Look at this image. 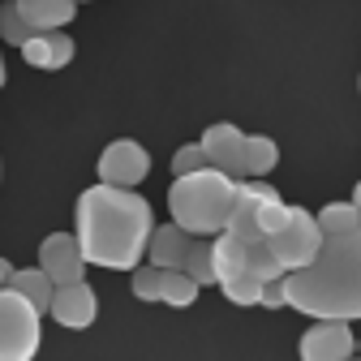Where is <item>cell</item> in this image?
<instances>
[{"mask_svg": "<svg viewBox=\"0 0 361 361\" xmlns=\"http://www.w3.org/2000/svg\"><path fill=\"white\" fill-rule=\"evenodd\" d=\"M18 52H22V61H26L30 69H52V73H56V69H65V65L73 61L78 48H73V39H69L65 30H35Z\"/></svg>", "mask_w": 361, "mask_h": 361, "instance_id": "12", "label": "cell"}, {"mask_svg": "<svg viewBox=\"0 0 361 361\" xmlns=\"http://www.w3.org/2000/svg\"><path fill=\"white\" fill-rule=\"evenodd\" d=\"M48 314H52L61 327H69V331H86L90 323L99 319V297H95V288H90L86 280L56 284V288H52V305H48Z\"/></svg>", "mask_w": 361, "mask_h": 361, "instance_id": "11", "label": "cell"}, {"mask_svg": "<svg viewBox=\"0 0 361 361\" xmlns=\"http://www.w3.org/2000/svg\"><path fill=\"white\" fill-rule=\"evenodd\" d=\"M198 168H211L202 142H185V147L172 155V176H185V172H198Z\"/></svg>", "mask_w": 361, "mask_h": 361, "instance_id": "24", "label": "cell"}, {"mask_svg": "<svg viewBox=\"0 0 361 361\" xmlns=\"http://www.w3.org/2000/svg\"><path fill=\"white\" fill-rule=\"evenodd\" d=\"M262 284H267V280L237 276V280H224V284H219V293L228 297L233 305H258V297H262Z\"/></svg>", "mask_w": 361, "mask_h": 361, "instance_id": "23", "label": "cell"}, {"mask_svg": "<svg viewBox=\"0 0 361 361\" xmlns=\"http://www.w3.org/2000/svg\"><path fill=\"white\" fill-rule=\"evenodd\" d=\"M0 5H5V0H0Z\"/></svg>", "mask_w": 361, "mask_h": 361, "instance_id": "31", "label": "cell"}, {"mask_svg": "<svg viewBox=\"0 0 361 361\" xmlns=\"http://www.w3.org/2000/svg\"><path fill=\"white\" fill-rule=\"evenodd\" d=\"M301 361H348L357 353V336L344 319H314L297 340Z\"/></svg>", "mask_w": 361, "mask_h": 361, "instance_id": "8", "label": "cell"}, {"mask_svg": "<svg viewBox=\"0 0 361 361\" xmlns=\"http://www.w3.org/2000/svg\"><path fill=\"white\" fill-rule=\"evenodd\" d=\"M43 344V314L13 288H0V361H35Z\"/></svg>", "mask_w": 361, "mask_h": 361, "instance_id": "5", "label": "cell"}, {"mask_svg": "<svg viewBox=\"0 0 361 361\" xmlns=\"http://www.w3.org/2000/svg\"><path fill=\"white\" fill-rule=\"evenodd\" d=\"M78 219V245L86 267H108V271H133L147 258V241L155 228V211L138 190H121V185H86L73 202Z\"/></svg>", "mask_w": 361, "mask_h": 361, "instance_id": "1", "label": "cell"}, {"mask_svg": "<svg viewBox=\"0 0 361 361\" xmlns=\"http://www.w3.org/2000/svg\"><path fill=\"white\" fill-rule=\"evenodd\" d=\"M258 305H267V310H284V305H288V297H284V276H276V280H267V284H262Z\"/></svg>", "mask_w": 361, "mask_h": 361, "instance_id": "25", "label": "cell"}, {"mask_svg": "<svg viewBox=\"0 0 361 361\" xmlns=\"http://www.w3.org/2000/svg\"><path fill=\"white\" fill-rule=\"evenodd\" d=\"M211 254H215V284L237 280V276H250V280L284 276V267H280L276 254H271L267 237L245 241V237H233V233H215L211 237Z\"/></svg>", "mask_w": 361, "mask_h": 361, "instance_id": "4", "label": "cell"}, {"mask_svg": "<svg viewBox=\"0 0 361 361\" xmlns=\"http://www.w3.org/2000/svg\"><path fill=\"white\" fill-rule=\"evenodd\" d=\"M233 198H237V180L215 172V168L185 172V176H176L168 185L172 224H180L190 237H215L224 224H228Z\"/></svg>", "mask_w": 361, "mask_h": 361, "instance_id": "3", "label": "cell"}, {"mask_svg": "<svg viewBox=\"0 0 361 361\" xmlns=\"http://www.w3.org/2000/svg\"><path fill=\"white\" fill-rule=\"evenodd\" d=\"M180 271L198 284V288H207V284H215V254H211V237H194L190 241V254H185V262H180Z\"/></svg>", "mask_w": 361, "mask_h": 361, "instance_id": "17", "label": "cell"}, {"mask_svg": "<svg viewBox=\"0 0 361 361\" xmlns=\"http://www.w3.org/2000/svg\"><path fill=\"white\" fill-rule=\"evenodd\" d=\"M357 353H361V340H357Z\"/></svg>", "mask_w": 361, "mask_h": 361, "instance_id": "30", "label": "cell"}, {"mask_svg": "<svg viewBox=\"0 0 361 361\" xmlns=\"http://www.w3.org/2000/svg\"><path fill=\"white\" fill-rule=\"evenodd\" d=\"M190 233L185 228H180V224H155V228H151V241H147V258H151V267H180V262H185V254H190Z\"/></svg>", "mask_w": 361, "mask_h": 361, "instance_id": "13", "label": "cell"}, {"mask_svg": "<svg viewBox=\"0 0 361 361\" xmlns=\"http://www.w3.org/2000/svg\"><path fill=\"white\" fill-rule=\"evenodd\" d=\"M0 288H5V271H0Z\"/></svg>", "mask_w": 361, "mask_h": 361, "instance_id": "29", "label": "cell"}, {"mask_svg": "<svg viewBox=\"0 0 361 361\" xmlns=\"http://www.w3.org/2000/svg\"><path fill=\"white\" fill-rule=\"evenodd\" d=\"M39 271L48 276L52 284H73L86 280V258L73 233H48L39 241Z\"/></svg>", "mask_w": 361, "mask_h": 361, "instance_id": "10", "label": "cell"}, {"mask_svg": "<svg viewBox=\"0 0 361 361\" xmlns=\"http://www.w3.org/2000/svg\"><path fill=\"white\" fill-rule=\"evenodd\" d=\"M151 176V151L133 138H116L104 147L99 155V180L104 185H121V190H138Z\"/></svg>", "mask_w": 361, "mask_h": 361, "instance_id": "7", "label": "cell"}, {"mask_svg": "<svg viewBox=\"0 0 361 361\" xmlns=\"http://www.w3.org/2000/svg\"><path fill=\"white\" fill-rule=\"evenodd\" d=\"M280 164V142L267 133H245V176H271Z\"/></svg>", "mask_w": 361, "mask_h": 361, "instance_id": "16", "label": "cell"}, {"mask_svg": "<svg viewBox=\"0 0 361 361\" xmlns=\"http://www.w3.org/2000/svg\"><path fill=\"white\" fill-rule=\"evenodd\" d=\"M348 361H361V353H353V357H348Z\"/></svg>", "mask_w": 361, "mask_h": 361, "instance_id": "28", "label": "cell"}, {"mask_svg": "<svg viewBox=\"0 0 361 361\" xmlns=\"http://www.w3.org/2000/svg\"><path fill=\"white\" fill-rule=\"evenodd\" d=\"M314 224H319V233H323V237H340V233L361 228V215H357L353 202H327L319 215H314Z\"/></svg>", "mask_w": 361, "mask_h": 361, "instance_id": "19", "label": "cell"}, {"mask_svg": "<svg viewBox=\"0 0 361 361\" xmlns=\"http://www.w3.org/2000/svg\"><path fill=\"white\" fill-rule=\"evenodd\" d=\"M254 224H258V233L262 237H276L284 224H288V202L284 198H271V202H258L254 211Z\"/></svg>", "mask_w": 361, "mask_h": 361, "instance_id": "21", "label": "cell"}, {"mask_svg": "<svg viewBox=\"0 0 361 361\" xmlns=\"http://www.w3.org/2000/svg\"><path fill=\"white\" fill-rule=\"evenodd\" d=\"M30 30H65L78 18V0H13Z\"/></svg>", "mask_w": 361, "mask_h": 361, "instance_id": "14", "label": "cell"}, {"mask_svg": "<svg viewBox=\"0 0 361 361\" xmlns=\"http://www.w3.org/2000/svg\"><path fill=\"white\" fill-rule=\"evenodd\" d=\"M5 288L22 293L39 314H48V305H52V288H56V284L43 276L39 267H13V271H9V280H5Z\"/></svg>", "mask_w": 361, "mask_h": 361, "instance_id": "15", "label": "cell"}, {"mask_svg": "<svg viewBox=\"0 0 361 361\" xmlns=\"http://www.w3.org/2000/svg\"><path fill=\"white\" fill-rule=\"evenodd\" d=\"M284 297L310 319H361V228L323 237L301 271H284Z\"/></svg>", "mask_w": 361, "mask_h": 361, "instance_id": "2", "label": "cell"}, {"mask_svg": "<svg viewBox=\"0 0 361 361\" xmlns=\"http://www.w3.org/2000/svg\"><path fill=\"white\" fill-rule=\"evenodd\" d=\"M0 86H5V56H0Z\"/></svg>", "mask_w": 361, "mask_h": 361, "instance_id": "27", "label": "cell"}, {"mask_svg": "<svg viewBox=\"0 0 361 361\" xmlns=\"http://www.w3.org/2000/svg\"><path fill=\"white\" fill-rule=\"evenodd\" d=\"M30 35H35V30L22 22V13L13 9V0H5V5H0V43H13V48H22Z\"/></svg>", "mask_w": 361, "mask_h": 361, "instance_id": "22", "label": "cell"}, {"mask_svg": "<svg viewBox=\"0 0 361 361\" xmlns=\"http://www.w3.org/2000/svg\"><path fill=\"white\" fill-rule=\"evenodd\" d=\"M353 207H357V215H361V180H357V190H353V198H348Z\"/></svg>", "mask_w": 361, "mask_h": 361, "instance_id": "26", "label": "cell"}, {"mask_svg": "<svg viewBox=\"0 0 361 361\" xmlns=\"http://www.w3.org/2000/svg\"><path fill=\"white\" fill-rule=\"evenodd\" d=\"M78 5H82V0H78Z\"/></svg>", "mask_w": 361, "mask_h": 361, "instance_id": "32", "label": "cell"}, {"mask_svg": "<svg viewBox=\"0 0 361 361\" xmlns=\"http://www.w3.org/2000/svg\"><path fill=\"white\" fill-rule=\"evenodd\" d=\"M202 151H207V164L233 180H245V133L233 125V121H215L202 129Z\"/></svg>", "mask_w": 361, "mask_h": 361, "instance_id": "9", "label": "cell"}, {"mask_svg": "<svg viewBox=\"0 0 361 361\" xmlns=\"http://www.w3.org/2000/svg\"><path fill=\"white\" fill-rule=\"evenodd\" d=\"M267 245H271V254L280 258L284 271H301L314 254H319V245H323V233H319V224H314V211L288 202V224L276 237H267Z\"/></svg>", "mask_w": 361, "mask_h": 361, "instance_id": "6", "label": "cell"}, {"mask_svg": "<svg viewBox=\"0 0 361 361\" xmlns=\"http://www.w3.org/2000/svg\"><path fill=\"white\" fill-rule=\"evenodd\" d=\"M129 288H133V297H138V301H159V288H164V267H133L129 271Z\"/></svg>", "mask_w": 361, "mask_h": 361, "instance_id": "20", "label": "cell"}, {"mask_svg": "<svg viewBox=\"0 0 361 361\" xmlns=\"http://www.w3.org/2000/svg\"><path fill=\"white\" fill-rule=\"evenodd\" d=\"M198 284L185 276V271H180V267H168L164 271V288H159V301L164 305H172V310H185V305H194L198 301Z\"/></svg>", "mask_w": 361, "mask_h": 361, "instance_id": "18", "label": "cell"}]
</instances>
